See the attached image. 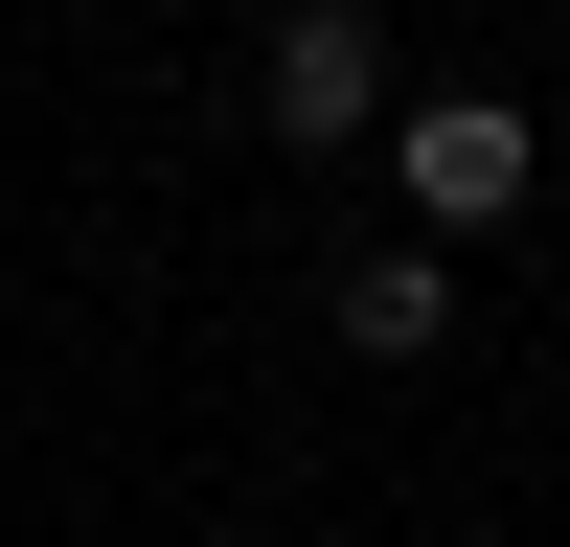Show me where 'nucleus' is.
Returning a JSON list of instances; mask_svg holds the SVG:
<instances>
[{
  "label": "nucleus",
  "mask_w": 570,
  "mask_h": 547,
  "mask_svg": "<svg viewBox=\"0 0 570 547\" xmlns=\"http://www.w3.org/2000/svg\"><path fill=\"white\" fill-rule=\"evenodd\" d=\"M274 137H297V160L389 137V23H365V0H297V23H274Z\"/></svg>",
  "instance_id": "1"
},
{
  "label": "nucleus",
  "mask_w": 570,
  "mask_h": 547,
  "mask_svg": "<svg viewBox=\"0 0 570 547\" xmlns=\"http://www.w3.org/2000/svg\"><path fill=\"white\" fill-rule=\"evenodd\" d=\"M389 160H411V206H434V228H502V206H525V115H502V91L389 115Z\"/></svg>",
  "instance_id": "2"
},
{
  "label": "nucleus",
  "mask_w": 570,
  "mask_h": 547,
  "mask_svg": "<svg viewBox=\"0 0 570 547\" xmlns=\"http://www.w3.org/2000/svg\"><path fill=\"white\" fill-rule=\"evenodd\" d=\"M343 342H365V365H434V342H456V274H434V251L343 274Z\"/></svg>",
  "instance_id": "3"
}]
</instances>
